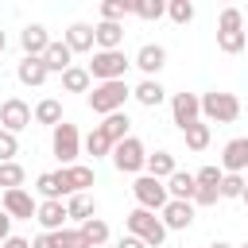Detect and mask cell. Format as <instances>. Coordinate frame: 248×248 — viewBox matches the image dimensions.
I'll list each match as a JSON object with an SVG mask.
<instances>
[{
	"instance_id": "cell-1",
	"label": "cell",
	"mask_w": 248,
	"mask_h": 248,
	"mask_svg": "<svg viewBox=\"0 0 248 248\" xmlns=\"http://www.w3.org/2000/svg\"><path fill=\"white\" fill-rule=\"evenodd\" d=\"M132 97L128 81H101L85 93V105L97 112V116H112V112H124V101Z\"/></svg>"
},
{
	"instance_id": "cell-2",
	"label": "cell",
	"mask_w": 248,
	"mask_h": 248,
	"mask_svg": "<svg viewBox=\"0 0 248 248\" xmlns=\"http://www.w3.org/2000/svg\"><path fill=\"white\" fill-rule=\"evenodd\" d=\"M217 46L225 54H240L248 50V31H244V12L240 8H225L217 19Z\"/></svg>"
},
{
	"instance_id": "cell-3",
	"label": "cell",
	"mask_w": 248,
	"mask_h": 248,
	"mask_svg": "<svg viewBox=\"0 0 248 248\" xmlns=\"http://www.w3.org/2000/svg\"><path fill=\"white\" fill-rule=\"evenodd\" d=\"M124 225H128V236H140L147 248H159L163 240H167V225H163V217H155L151 209H132L128 217H124Z\"/></svg>"
},
{
	"instance_id": "cell-4",
	"label": "cell",
	"mask_w": 248,
	"mask_h": 248,
	"mask_svg": "<svg viewBox=\"0 0 248 248\" xmlns=\"http://www.w3.org/2000/svg\"><path fill=\"white\" fill-rule=\"evenodd\" d=\"M128 66H132V58H128L124 50H93V62H89L85 70H89V78L101 85V81H124Z\"/></svg>"
},
{
	"instance_id": "cell-5",
	"label": "cell",
	"mask_w": 248,
	"mask_h": 248,
	"mask_svg": "<svg viewBox=\"0 0 248 248\" xmlns=\"http://www.w3.org/2000/svg\"><path fill=\"white\" fill-rule=\"evenodd\" d=\"M240 116V97L236 93H202V120L205 124H232Z\"/></svg>"
},
{
	"instance_id": "cell-6",
	"label": "cell",
	"mask_w": 248,
	"mask_h": 248,
	"mask_svg": "<svg viewBox=\"0 0 248 248\" xmlns=\"http://www.w3.org/2000/svg\"><path fill=\"white\" fill-rule=\"evenodd\" d=\"M81 132H78V124H70V120H62L54 132H50V151H54V159L62 163V167H74L78 163V155H81Z\"/></svg>"
},
{
	"instance_id": "cell-7",
	"label": "cell",
	"mask_w": 248,
	"mask_h": 248,
	"mask_svg": "<svg viewBox=\"0 0 248 248\" xmlns=\"http://www.w3.org/2000/svg\"><path fill=\"white\" fill-rule=\"evenodd\" d=\"M108 159H112V167H116L120 174H140V170H147V151H143V143H140L136 136L120 140Z\"/></svg>"
},
{
	"instance_id": "cell-8",
	"label": "cell",
	"mask_w": 248,
	"mask_h": 248,
	"mask_svg": "<svg viewBox=\"0 0 248 248\" xmlns=\"http://www.w3.org/2000/svg\"><path fill=\"white\" fill-rule=\"evenodd\" d=\"M132 194H136L140 209H151V213H163V205L170 202L167 182H159V178H151V174H140V178L132 182Z\"/></svg>"
},
{
	"instance_id": "cell-9",
	"label": "cell",
	"mask_w": 248,
	"mask_h": 248,
	"mask_svg": "<svg viewBox=\"0 0 248 248\" xmlns=\"http://www.w3.org/2000/svg\"><path fill=\"white\" fill-rule=\"evenodd\" d=\"M170 120H174L178 132H186L190 124H198L202 120V97L198 93H174L170 97Z\"/></svg>"
},
{
	"instance_id": "cell-10",
	"label": "cell",
	"mask_w": 248,
	"mask_h": 248,
	"mask_svg": "<svg viewBox=\"0 0 248 248\" xmlns=\"http://www.w3.org/2000/svg\"><path fill=\"white\" fill-rule=\"evenodd\" d=\"M31 120H35V112L23 97H8L0 105V128H8V132H23V128H31Z\"/></svg>"
},
{
	"instance_id": "cell-11",
	"label": "cell",
	"mask_w": 248,
	"mask_h": 248,
	"mask_svg": "<svg viewBox=\"0 0 248 248\" xmlns=\"http://www.w3.org/2000/svg\"><path fill=\"white\" fill-rule=\"evenodd\" d=\"M0 209L12 217V221H31L39 213V202L27 194V190H4L0 194Z\"/></svg>"
},
{
	"instance_id": "cell-12",
	"label": "cell",
	"mask_w": 248,
	"mask_h": 248,
	"mask_svg": "<svg viewBox=\"0 0 248 248\" xmlns=\"http://www.w3.org/2000/svg\"><path fill=\"white\" fill-rule=\"evenodd\" d=\"M221 170L225 174H244L248 170V136H236L221 147Z\"/></svg>"
},
{
	"instance_id": "cell-13",
	"label": "cell",
	"mask_w": 248,
	"mask_h": 248,
	"mask_svg": "<svg viewBox=\"0 0 248 248\" xmlns=\"http://www.w3.org/2000/svg\"><path fill=\"white\" fill-rule=\"evenodd\" d=\"M50 43H54V39L46 35V27H43V23H27V27L19 31V46H23V58H43Z\"/></svg>"
},
{
	"instance_id": "cell-14",
	"label": "cell",
	"mask_w": 248,
	"mask_h": 248,
	"mask_svg": "<svg viewBox=\"0 0 248 248\" xmlns=\"http://www.w3.org/2000/svg\"><path fill=\"white\" fill-rule=\"evenodd\" d=\"M132 66H140V70H143V78H155V74L167 66V46H159V43H143V46L136 50Z\"/></svg>"
},
{
	"instance_id": "cell-15",
	"label": "cell",
	"mask_w": 248,
	"mask_h": 248,
	"mask_svg": "<svg viewBox=\"0 0 248 248\" xmlns=\"http://www.w3.org/2000/svg\"><path fill=\"white\" fill-rule=\"evenodd\" d=\"M163 225H167V232L170 229L174 232H186L194 225V202H167L163 205Z\"/></svg>"
},
{
	"instance_id": "cell-16",
	"label": "cell",
	"mask_w": 248,
	"mask_h": 248,
	"mask_svg": "<svg viewBox=\"0 0 248 248\" xmlns=\"http://www.w3.org/2000/svg\"><path fill=\"white\" fill-rule=\"evenodd\" d=\"M35 221L43 225V232H62V229H66V221H70V213H66V205H62V202H39Z\"/></svg>"
},
{
	"instance_id": "cell-17",
	"label": "cell",
	"mask_w": 248,
	"mask_h": 248,
	"mask_svg": "<svg viewBox=\"0 0 248 248\" xmlns=\"http://www.w3.org/2000/svg\"><path fill=\"white\" fill-rule=\"evenodd\" d=\"M66 46H70L74 54H93V46H97L93 27H89V23H70V27H66Z\"/></svg>"
},
{
	"instance_id": "cell-18",
	"label": "cell",
	"mask_w": 248,
	"mask_h": 248,
	"mask_svg": "<svg viewBox=\"0 0 248 248\" xmlns=\"http://www.w3.org/2000/svg\"><path fill=\"white\" fill-rule=\"evenodd\" d=\"M43 66H46L50 74H66V70L74 66V50L66 46V39H54V43L46 46V54H43Z\"/></svg>"
},
{
	"instance_id": "cell-19",
	"label": "cell",
	"mask_w": 248,
	"mask_h": 248,
	"mask_svg": "<svg viewBox=\"0 0 248 248\" xmlns=\"http://www.w3.org/2000/svg\"><path fill=\"white\" fill-rule=\"evenodd\" d=\"M167 194H170V202H194L198 178H194L190 170H174V174L167 178Z\"/></svg>"
},
{
	"instance_id": "cell-20",
	"label": "cell",
	"mask_w": 248,
	"mask_h": 248,
	"mask_svg": "<svg viewBox=\"0 0 248 248\" xmlns=\"http://www.w3.org/2000/svg\"><path fill=\"white\" fill-rule=\"evenodd\" d=\"M93 35H97V50H120L124 43V23H93Z\"/></svg>"
},
{
	"instance_id": "cell-21",
	"label": "cell",
	"mask_w": 248,
	"mask_h": 248,
	"mask_svg": "<svg viewBox=\"0 0 248 248\" xmlns=\"http://www.w3.org/2000/svg\"><path fill=\"white\" fill-rule=\"evenodd\" d=\"M132 97H136L143 108H159V105H163V97H167V89L159 85V78H143V81L132 89Z\"/></svg>"
},
{
	"instance_id": "cell-22",
	"label": "cell",
	"mask_w": 248,
	"mask_h": 248,
	"mask_svg": "<svg viewBox=\"0 0 248 248\" xmlns=\"http://www.w3.org/2000/svg\"><path fill=\"white\" fill-rule=\"evenodd\" d=\"M16 78H19L23 85H43V81L50 78V70L43 66V58H23V62L16 66Z\"/></svg>"
},
{
	"instance_id": "cell-23",
	"label": "cell",
	"mask_w": 248,
	"mask_h": 248,
	"mask_svg": "<svg viewBox=\"0 0 248 248\" xmlns=\"http://www.w3.org/2000/svg\"><path fill=\"white\" fill-rule=\"evenodd\" d=\"M35 124H46L50 132L62 124V101L58 97H43L39 105H35Z\"/></svg>"
},
{
	"instance_id": "cell-24",
	"label": "cell",
	"mask_w": 248,
	"mask_h": 248,
	"mask_svg": "<svg viewBox=\"0 0 248 248\" xmlns=\"http://www.w3.org/2000/svg\"><path fill=\"white\" fill-rule=\"evenodd\" d=\"M62 89H66V93H89V89H93L89 70H85V66H70V70L62 74Z\"/></svg>"
},
{
	"instance_id": "cell-25",
	"label": "cell",
	"mask_w": 248,
	"mask_h": 248,
	"mask_svg": "<svg viewBox=\"0 0 248 248\" xmlns=\"http://www.w3.org/2000/svg\"><path fill=\"white\" fill-rule=\"evenodd\" d=\"M174 170H178V167H174V155H170V151H155V155H147V174H151V178L167 182Z\"/></svg>"
},
{
	"instance_id": "cell-26",
	"label": "cell",
	"mask_w": 248,
	"mask_h": 248,
	"mask_svg": "<svg viewBox=\"0 0 248 248\" xmlns=\"http://www.w3.org/2000/svg\"><path fill=\"white\" fill-rule=\"evenodd\" d=\"M66 213H70V221H89V217H97V202L89 198V194H74L70 202H66Z\"/></svg>"
},
{
	"instance_id": "cell-27",
	"label": "cell",
	"mask_w": 248,
	"mask_h": 248,
	"mask_svg": "<svg viewBox=\"0 0 248 248\" xmlns=\"http://www.w3.org/2000/svg\"><path fill=\"white\" fill-rule=\"evenodd\" d=\"M81 147H85L93 159H105V155H112V147H116V143H112V140L101 132V124H93V132L85 136V143H81Z\"/></svg>"
},
{
	"instance_id": "cell-28",
	"label": "cell",
	"mask_w": 248,
	"mask_h": 248,
	"mask_svg": "<svg viewBox=\"0 0 248 248\" xmlns=\"http://www.w3.org/2000/svg\"><path fill=\"white\" fill-rule=\"evenodd\" d=\"M62 170H66V178H70V190H74V194H85V190L97 182L93 167H81V163H74V167H62Z\"/></svg>"
},
{
	"instance_id": "cell-29",
	"label": "cell",
	"mask_w": 248,
	"mask_h": 248,
	"mask_svg": "<svg viewBox=\"0 0 248 248\" xmlns=\"http://www.w3.org/2000/svg\"><path fill=\"white\" fill-rule=\"evenodd\" d=\"M128 124H132V120H128V112H112V116H105V120H101V132H105L112 143H120V140H128Z\"/></svg>"
},
{
	"instance_id": "cell-30",
	"label": "cell",
	"mask_w": 248,
	"mask_h": 248,
	"mask_svg": "<svg viewBox=\"0 0 248 248\" xmlns=\"http://www.w3.org/2000/svg\"><path fill=\"white\" fill-rule=\"evenodd\" d=\"M182 136H186V147H190V151H205V147H209V140H213V132H209V124H205V120L190 124Z\"/></svg>"
},
{
	"instance_id": "cell-31",
	"label": "cell",
	"mask_w": 248,
	"mask_h": 248,
	"mask_svg": "<svg viewBox=\"0 0 248 248\" xmlns=\"http://www.w3.org/2000/svg\"><path fill=\"white\" fill-rule=\"evenodd\" d=\"M78 229L85 232V240H89L93 248H105V244H108V225H105L101 217H89V221H85V225H78Z\"/></svg>"
},
{
	"instance_id": "cell-32",
	"label": "cell",
	"mask_w": 248,
	"mask_h": 248,
	"mask_svg": "<svg viewBox=\"0 0 248 248\" xmlns=\"http://www.w3.org/2000/svg\"><path fill=\"white\" fill-rule=\"evenodd\" d=\"M23 182H27V170L19 163H0V186L4 190H23Z\"/></svg>"
},
{
	"instance_id": "cell-33",
	"label": "cell",
	"mask_w": 248,
	"mask_h": 248,
	"mask_svg": "<svg viewBox=\"0 0 248 248\" xmlns=\"http://www.w3.org/2000/svg\"><path fill=\"white\" fill-rule=\"evenodd\" d=\"M124 16H132V0H105L101 4V19L105 23H120Z\"/></svg>"
},
{
	"instance_id": "cell-34",
	"label": "cell",
	"mask_w": 248,
	"mask_h": 248,
	"mask_svg": "<svg viewBox=\"0 0 248 248\" xmlns=\"http://www.w3.org/2000/svg\"><path fill=\"white\" fill-rule=\"evenodd\" d=\"M132 16L159 19V16H167V0H132Z\"/></svg>"
},
{
	"instance_id": "cell-35",
	"label": "cell",
	"mask_w": 248,
	"mask_h": 248,
	"mask_svg": "<svg viewBox=\"0 0 248 248\" xmlns=\"http://www.w3.org/2000/svg\"><path fill=\"white\" fill-rule=\"evenodd\" d=\"M167 16H170L178 27H186V23L194 19V4H190V0H167Z\"/></svg>"
},
{
	"instance_id": "cell-36",
	"label": "cell",
	"mask_w": 248,
	"mask_h": 248,
	"mask_svg": "<svg viewBox=\"0 0 248 248\" xmlns=\"http://www.w3.org/2000/svg\"><path fill=\"white\" fill-rule=\"evenodd\" d=\"M16 155H19V140H16V132L0 128V163H16Z\"/></svg>"
},
{
	"instance_id": "cell-37",
	"label": "cell",
	"mask_w": 248,
	"mask_h": 248,
	"mask_svg": "<svg viewBox=\"0 0 248 248\" xmlns=\"http://www.w3.org/2000/svg\"><path fill=\"white\" fill-rule=\"evenodd\" d=\"M244 186H248L244 174H225L221 178V198H244Z\"/></svg>"
},
{
	"instance_id": "cell-38",
	"label": "cell",
	"mask_w": 248,
	"mask_h": 248,
	"mask_svg": "<svg viewBox=\"0 0 248 248\" xmlns=\"http://www.w3.org/2000/svg\"><path fill=\"white\" fill-rule=\"evenodd\" d=\"M54 236H58V248H93L81 229H62V232H54Z\"/></svg>"
},
{
	"instance_id": "cell-39",
	"label": "cell",
	"mask_w": 248,
	"mask_h": 248,
	"mask_svg": "<svg viewBox=\"0 0 248 248\" xmlns=\"http://www.w3.org/2000/svg\"><path fill=\"white\" fill-rule=\"evenodd\" d=\"M194 178H198V186H209V190H221V178H225V170H221V167H202V170H198Z\"/></svg>"
},
{
	"instance_id": "cell-40",
	"label": "cell",
	"mask_w": 248,
	"mask_h": 248,
	"mask_svg": "<svg viewBox=\"0 0 248 248\" xmlns=\"http://www.w3.org/2000/svg\"><path fill=\"white\" fill-rule=\"evenodd\" d=\"M217 198H221V190H209V186H198V194H194V205H217Z\"/></svg>"
},
{
	"instance_id": "cell-41",
	"label": "cell",
	"mask_w": 248,
	"mask_h": 248,
	"mask_svg": "<svg viewBox=\"0 0 248 248\" xmlns=\"http://www.w3.org/2000/svg\"><path fill=\"white\" fill-rule=\"evenodd\" d=\"M31 248H58V236H54V232H39V236L31 240Z\"/></svg>"
},
{
	"instance_id": "cell-42",
	"label": "cell",
	"mask_w": 248,
	"mask_h": 248,
	"mask_svg": "<svg viewBox=\"0 0 248 248\" xmlns=\"http://www.w3.org/2000/svg\"><path fill=\"white\" fill-rule=\"evenodd\" d=\"M8 236H12V217H8L4 209H0V244H4Z\"/></svg>"
},
{
	"instance_id": "cell-43",
	"label": "cell",
	"mask_w": 248,
	"mask_h": 248,
	"mask_svg": "<svg viewBox=\"0 0 248 248\" xmlns=\"http://www.w3.org/2000/svg\"><path fill=\"white\" fill-rule=\"evenodd\" d=\"M0 248H31V240H23V236H16V232H12V236H8Z\"/></svg>"
},
{
	"instance_id": "cell-44",
	"label": "cell",
	"mask_w": 248,
	"mask_h": 248,
	"mask_svg": "<svg viewBox=\"0 0 248 248\" xmlns=\"http://www.w3.org/2000/svg\"><path fill=\"white\" fill-rule=\"evenodd\" d=\"M116 248H147V244H143L140 236H120V244H116Z\"/></svg>"
},
{
	"instance_id": "cell-45",
	"label": "cell",
	"mask_w": 248,
	"mask_h": 248,
	"mask_svg": "<svg viewBox=\"0 0 248 248\" xmlns=\"http://www.w3.org/2000/svg\"><path fill=\"white\" fill-rule=\"evenodd\" d=\"M209 248H232V244H225V240H213V244H209Z\"/></svg>"
},
{
	"instance_id": "cell-46",
	"label": "cell",
	"mask_w": 248,
	"mask_h": 248,
	"mask_svg": "<svg viewBox=\"0 0 248 248\" xmlns=\"http://www.w3.org/2000/svg\"><path fill=\"white\" fill-rule=\"evenodd\" d=\"M4 46H8V35H4V31H0V54H4Z\"/></svg>"
},
{
	"instance_id": "cell-47",
	"label": "cell",
	"mask_w": 248,
	"mask_h": 248,
	"mask_svg": "<svg viewBox=\"0 0 248 248\" xmlns=\"http://www.w3.org/2000/svg\"><path fill=\"white\" fill-rule=\"evenodd\" d=\"M240 202H244V205H248V186H244V198H240Z\"/></svg>"
},
{
	"instance_id": "cell-48",
	"label": "cell",
	"mask_w": 248,
	"mask_h": 248,
	"mask_svg": "<svg viewBox=\"0 0 248 248\" xmlns=\"http://www.w3.org/2000/svg\"><path fill=\"white\" fill-rule=\"evenodd\" d=\"M244 27H248V12H244Z\"/></svg>"
},
{
	"instance_id": "cell-49",
	"label": "cell",
	"mask_w": 248,
	"mask_h": 248,
	"mask_svg": "<svg viewBox=\"0 0 248 248\" xmlns=\"http://www.w3.org/2000/svg\"><path fill=\"white\" fill-rule=\"evenodd\" d=\"M240 248H248V240H244V244H240Z\"/></svg>"
},
{
	"instance_id": "cell-50",
	"label": "cell",
	"mask_w": 248,
	"mask_h": 248,
	"mask_svg": "<svg viewBox=\"0 0 248 248\" xmlns=\"http://www.w3.org/2000/svg\"><path fill=\"white\" fill-rule=\"evenodd\" d=\"M105 248H108V244H105ZM112 248H116V244H112Z\"/></svg>"
}]
</instances>
